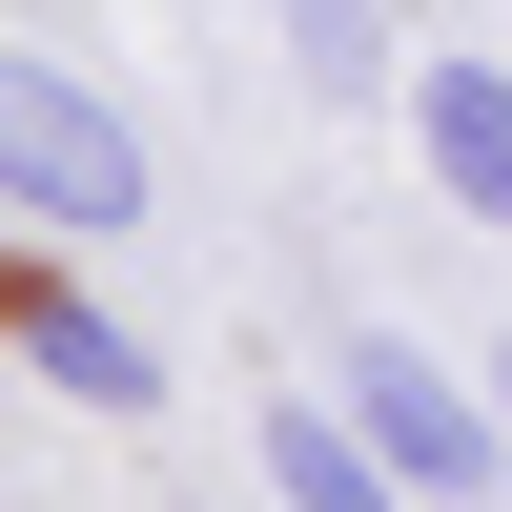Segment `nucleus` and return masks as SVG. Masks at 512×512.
<instances>
[{
    "label": "nucleus",
    "instance_id": "1",
    "mask_svg": "<svg viewBox=\"0 0 512 512\" xmlns=\"http://www.w3.org/2000/svg\"><path fill=\"white\" fill-rule=\"evenodd\" d=\"M0 185H21V226H144V123H123L103 82L21 62L0 82Z\"/></svg>",
    "mask_w": 512,
    "mask_h": 512
},
{
    "label": "nucleus",
    "instance_id": "2",
    "mask_svg": "<svg viewBox=\"0 0 512 512\" xmlns=\"http://www.w3.org/2000/svg\"><path fill=\"white\" fill-rule=\"evenodd\" d=\"M349 410H369V451H390L410 492H492V390H451L431 349H390V328H349Z\"/></svg>",
    "mask_w": 512,
    "mask_h": 512
},
{
    "label": "nucleus",
    "instance_id": "3",
    "mask_svg": "<svg viewBox=\"0 0 512 512\" xmlns=\"http://www.w3.org/2000/svg\"><path fill=\"white\" fill-rule=\"evenodd\" d=\"M21 369H41V390H82V410H164V349H144V328H103L62 267H21Z\"/></svg>",
    "mask_w": 512,
    "mask_h": 512
},
{
    "label": "nucleus",
    "instance_id": "4",
    "mask_svg": "<svg viewBox=\"0 0 512 512\" xmlns=\"http://www.w3.org/2000/svg\"><path fill=\"white\" fill-rule=\"evenodd\" d=\"M410 144H431V185L472 226H512V62H431L410 82Z\"/></svg>",
    "mask_w": 512,
    "mask_h": 512
},
{
    "label": "nucleus",
    "instance_id": "5",
    "mask_svg": "<svg viewBox=\"0 0 512 512\" xmlns=\"http://www.w3.org/2000/svg\"><path fill=\"white\" fill-rule=\"evenodd\" d=\"M267 472H287V512H390L410 492L390 451H369V410H349V431H328V410H267Z\"/></svg>",
    "mask_w": 512,
    "mask_h": 512
},
{
    "label": "nucleus",
    "instance_id": "6",
    "mask_svg": "<svg viewBox=\"0 0 512 512\" xmlns=\"http://www.w3.org/2000/svg\"><path fill=\"white\" fill-rule=\"evenodd\" d=\"M287 41H308V82H369V0H287Z\"/></svg>",
    "mask_w": 512,
    "mask_h": 512
},
{
    "label": "nucleus",
    "instance_id": "7",
    "mask_svg": "<svg viewBox=\"0 0 512 512\" xmlns=\"http://www.w3.org/2000/svg\"><path fill=\"white\" fill-rule=\"evenodd\" d=\"M492 410H512V349H492Z\"/></svg>",
    "mask_w": 512,
    "mask_h": 512
}]
</instances>
